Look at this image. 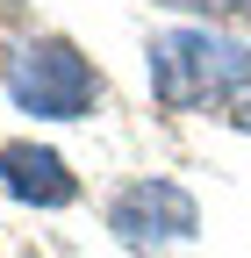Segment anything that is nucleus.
Segmentation results:
<instances>
[{
    "label": "nucleus",
    "instance_id": "f257e3e1",
    "mask_svg": "<svg viewBox=\"0 0 251 258\" xmlns=\"http://www.w3.org/2000/svg\"><path fill=\"white\" fill-rule=\"evenodd\" d=\"M144 57H151V93L172 115L223 108L251 93V43L223 36V29H165V36H151Z\"/></svg>",
    "mask_w": 251,
    "mask_h": 258
},
{
    "label": "nucleus",
    "instance_id": "39448f33",
    "mask_svg": "<svg viewBox=\"0 0 251 258\" xmlns=\"http://www.w3.org/2000/svg\"><path fill=\"white\" fill-rule=\"evenodd\" d=\"M237 129H251V93H244V101H237Z\"/></svg>",
    "mask_w": 251,
    "mask_h": 258
},
{
    "label": "nucleus",
    "instance_id": "423d86ee",
    "mask_svg": "<svg viewBox=\"0 0 251 258\" xmlns=\"http://www.w3.org/2000/svg\"><path fill=\"white\" fill-rule=\"evenodd\" d=\"M15 8H22V0H0V15H15Z\"/></svg>",
    "mask_w": 251,
    "mask_h": 258
},
{
    "label": "nucleus",
    "instance_id": "20e7f679",
    "mask_svg": "<svg viewBox=\"0 0 251 258\" xmlns=\"http://www.w3.org/2000/svg\"><path fill=\"white\" fill-rule=\"evenodd\" d=\"M0 186L15 201H29V208H72L79 201L72 165L57 151H43V144H0Z\"/></svg>",
    "mask_w": 251,
    "mask_h": 258
},
{
    "label": "nucleus",
    "instance_id": "f03ea898",
    "mask_svg": "<svg viewBox=\"0 0 251 258\" xmlns=\"http://www.w3.org/2000/svg\"><path fill=\"white\" fill-rule=\"evenodd\" d=\"M8 101L36 122H79L101 101V72H93V57L72 36H36L8 64Z\"/></svg>",
    "mask_w": 251,
    "mask_h": 258
},
{
    "label": "nucleus",
    "instance_id": "7ed1b4c3",
    "mask_svg": "<svg viewBox=\"0 0 251 258\" xmlns=\"http://www.w3.org/2000/svg\"><path fill=\"white\" fill-rule=\"evenodd\" d=\"M108 230L122 244H179L201 230V208L179 179H130L108 201Z\"/></svg>",
    "mask_w": 251,
    "mask_h": 258
}]
</instances>
